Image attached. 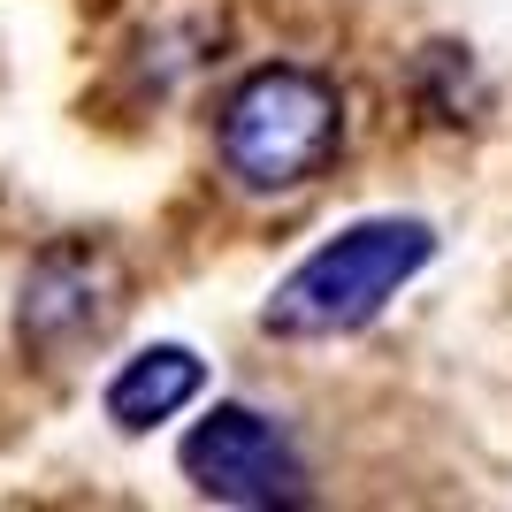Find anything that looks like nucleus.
<instances>
[{
    "instance_id": "nucleus-1",
    "label": "nucleus",
    "mask_w": 512,
    "mask_h": 512,
    "mask_svg": "<svg viewBox=\"0 0 512 512\" xmlns=\"http://www.w3.org/2000/svg\"><path fill=\"white\" fill-rule=\"evenodd\" d=\"M436 260V230L421 214H360L337 237H321L314 253L268 291L260 329L283 344H337L360 337L398 306L413 276H428Z\"/></svg>"
},
{
    "instance_id": "nucleus-2",
    "label": "nucleus",
    "mask_w": 512,
    "mask_h": 512,
    "mask_svg": "<svg viewBox=\"0 0 512 512\" xmlns=\"http://www.w3.org/2000/svg\"><path fill=\"white\" fill-rule=\"evenodd\" d=\"M344 92L306 62H260L214 107V161L245 199H291L337 169Z\"/></svg>"
},
{
    "instance_id": "nucleus-3",
    "label": "nucleus",
    "mask_w": 512,
    "mask_h": 512,
    "mask_svg": "<svg viewBox=\"0 0 512 512\" xmlns=\"http://www.w3.org/2000/svg\"><path fill=\"white\" fill-rule=\"evenodd\" d=\"M184 482H192L207 505H299L306 497V459L291 444V428L260 406H214L184 428Z\"/></svg>"
},
{
    "instance_id": "nucleus-4",
    "label": "nucleus",
    "mask_w": 512,
    "mask_h": 512,
    "mask_svg": "<svg viewBox=\"0 0 512 512\" xmlns=\"http://www.w3.org/2000/svg\"><path fill=\"white\" fill-rule=\"evenodd\" d=\"M107 314H115V276L85 245L46 253L23 276V299H16V329L31 352H77V344H92L107 329Z\"/></svg>"
},
{
    "instance_id": "nucleus-5",
    "label": "nucleus",
    "mask_w": 512,
    "mask_h": 512,
    "mask_svg": "<svg viewBox=\"0 0 512 512\" xmlns=\"http://www.w3.org/2000/svg\"><path fill=\"white\" fill-rule=\"evenodd\" d=\"M199 390H207V352H192V344H146V352H130L107 375V421L123 436H153V428H169L176 413L192 406Z\"/></svg>"
}]
</instances>
